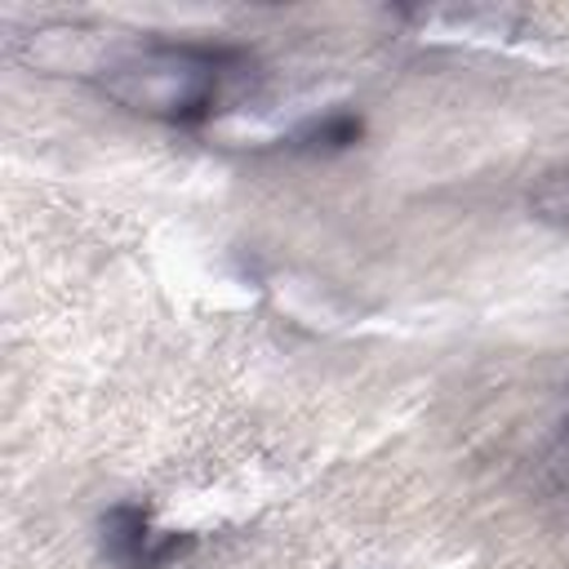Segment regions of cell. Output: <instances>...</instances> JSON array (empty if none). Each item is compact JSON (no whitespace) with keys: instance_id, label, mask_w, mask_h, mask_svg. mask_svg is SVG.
<instances>
[{"instance_id":"cell-1","label":"cell","mask_w":569,"mask_h":569,"mask_svg":"<svg viewBox=\"0 0 569 569\" xmlns=\"http://www.w3.org/2000/svg\"><path fill=\"white\" fill-rule=\"evenodd\" d=\"M236 67L240 53L231 49H209L191 40H142L107 53L89 71V84L133 116L191 129L218 111Z\"/></svg>"},{"instance_id":"cell-2","label":"cell","mask_w":569,"mask_h":569,"mask_svg":"<svg viewBox=\"0 0 569 569\" xmlns=\"http://www.w3.org/2000/svg\"><path fill=\"white\" fill-rule=\"evenodd\" d=\"M102 556L116 569H169L173 560H182L196 538L178 533V529H160L151 520L147 502H116L102 516Z\"/></svg>"},{"instance_id":"cell-3","label":"cell","mask_w":569,"mask_h":569,"mask_svg":"<svg viewBox=\"0 0 569 569\" xmlns=\"http://www.w3.org/2000/svg\"><path fill=\"white\" fill-rule=\"evenodd\" d=\"M360 133H365V120L356 111L338 107V111H325V116L307 120L293 133V147H302V151H347L351 142H360Z\"/></svg>"},{"instance_id":"cell-4","label":"cell","mask_w":569,"mask_h":569,"mask_svg":"<svg viewBox=\"0 0 569 569\" xmlns=\"http://www.w3.org/2000/svg\"><path fill=\"white\" fill-rule=\"evenodd\" d=\"M529 213L547 227H565L569 231V160L551 164L533 178L529 187Z\"/></svg>"},{"instance_id":"cell-5","label":"cell","mask_w":569,"mask_h":569,"mask_svg":"<svg viewBox=\"0 0 569 569\" xmlns=\"http://www.w3.org/2000/svg\"><path fill=\"white\" fill-rule=\"evenodd\" d=\"M556 476H560V485H565V493H569V422H565V436H560V453H556Z\"/></svg>"}]
</instances>
